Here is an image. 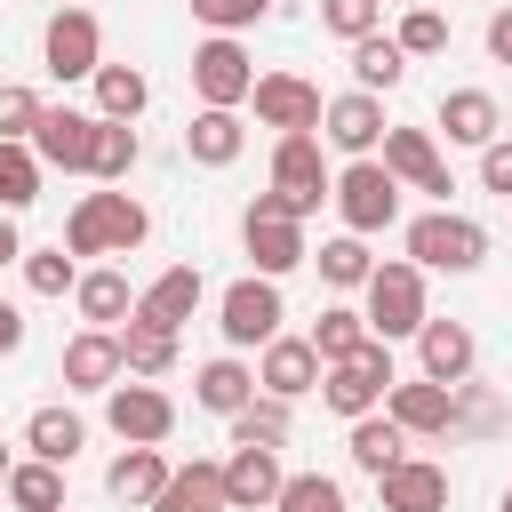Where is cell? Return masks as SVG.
Masks as SVG:
<instances>
[{"label":"cell","mask_w":512,"mask_h":512,"mask_svg":"<svg viewBox=\"0 0 512 512\" xmlns=\"http://www.w3.org/2000/svg\"><path fill=\"white\" fill-rule=\"evenodd\" d=\"M320 24L352 48V40H368V32H384V0H320Z\"/></svg>","instance_id":"f6af8a7d"},{"label":"cell","mask_w":512,"mask_h":512,"mask_svg":"<svg viewBox=\"0 0 512 512\" xmlns=\"http://www.w3.org/2000/svg\"><path fill=\"white\" fill-rule=\"evenodd\" d=\"M248 400H256V368H248L240 352H216V360H200V368H192V408H208V416H224V424H232Z\"/></svg>","instance_id":"cb8c5ba5"},{"label":"cell","mask_w":512,"mask_h":512,"mask_svg":"<svg viewBox=\"0 0 512 512\" xmlns=\"http://www.w3.org/2000/svg\"><path fill=\"white\" fill-rule=\"evenodd\" d=\"M128 368H120V328H80L64 336V360H56V384L64 392H112Z\"/></svg>","instance_id":"e0dca14e"},{"label":"cell","mask_w":512,"mask_h":512,"mask_svg":"<svg viewBox=\"0 0 512 512\" xmlns=\"http://www.w3.org/2000/svg\"><path fill=\"white\" fill-rule=\"evenodd\" d=\"M400 248H408L416 272H480V264H488V224H472V216H456V208H424V216L400 232Z\"/></svg>","instance_id":"3957f363"},{"label":"cell","mask_w":512,"mask_h":512,"mask_svg":"<svg viewBox=\"0 0 512 512\" xmlns=\"http://www.w3.org/2000/svg\"><path fill=\"white\" fill-rule=\"evenodd\" d=\"M384 96H360V88H344V96H328L320 104V144L328 152H344V160H376V144H384Z\"/></svg>","instance_id":"5bb4252c"},{"label":"cell","mask_w":512,"mask_h":512,"mask_svg":"<svg viewBox=\"0 0 512 512\" xmlns=\"http://www.w3.org/2000/svg\"><path fill=\"white\" fill-rule=\"evenodd\" d=\"M88 448V424H80V408H64V400H40L32 416H24V456H40V464H56V472H72V456Z\"/></svg>","instance_id":"d4e9b609"},{"label":"cell","mask_w":512,"mask_h":512,"mask_svg":"<svg viewBox=\"0 0 512 512\" xmlns=\"http://www.w3.org/2000/svg\"><path fill=\"white\" fill-rule=\"evenodd\" d=\"M504 136H512V112H504Z\"/></svg>","instance_id":"11a10c76"},{"label":"cell","mask_w":512,"mask_h":512,"mask_svg":"<svg viewBox=\"0 0 512 512\" xmlns=\"http://www.w3.org/2000/svg\"><path fill=\"white\" fill-rule=\"evenodd\" d=\"M280 0H192V16L208 24V32H224V40H240L248 24H264Z\"/></svg>","instance_id":"bcb514c9"},{"label":"cell","mask_w":512,"mask_h":512,"mask_svg":"<svg viewBox=\"0 0 512 512\" xmlns=\"http://www.w3.org/2000/svg\"><path fill=\"white\" fill-rule=\"evenodd\" d=\"M8 464H16V456H8V448H0V480H8Z\"/></svg>","instance_id":"f5cc1de1"},{"label":"cell","mask_w":512,"mask_h":512,"mask_svg":"<svg viewBox=\"0 0 512 512\" xmlns=\"http://www.w3.org/2000/svg\"><path fill=\"white\" fill-rule=\"evenodd\" d=\"M328 184H336V168H328V144H320V136H272V192L288 200L296 224L320 216Z\"/></svg>","instance_id":"ba28073f"},{"label":"cell","mask_w":512,"mask_h":512,"mask_svg":"<svg viewBox=\"0 0 512 512\" xmlns=\"http://www.w3.org/2000/svg\"><path fill=\"white\" fill-rule=\"evenodd\" d=\"M472 368H480V336H472L464 320H424V328H416V376L464 384Z\"/></svg>","instance_id":"ac0fdd59"},{"label":"cell","mask_w":512,"mask_h":512,"mask_svg":"<svg viewBox=\"0 0 512 512\" xmlns=\"http://www.w3.org/2000/svg\"><path fill=\"white\" fill-rule=\"evenodd\" d=\"M376 496H384V512H448L456 480H448V464H432V456H400V464L376 480Z\"/></svg>","instance_id":"ffe728a7"},{"label":"cell","mask_w":512,"mask_h":512,"mask_svg":"<svg viewBox=\"0 0 512 512\" xmlns=\"http://www.w3.org/2000/svg\"><path fill=\"white\" fill-rule=\"evenodd\" d=\"M288 432H296V400H272V392H256L232 416V448H288Z\"/></svg>","instance_id":"e575fe53"},{"label":"cell","mask_w":512,"mask_h":512,"mask_svg":"<svg viewBox=\"0 0 512 512\" xmlns=\"http://www.w3.org/2000/svg\"><path fill=\"white\" fill-rule=\"evenodd\" d=\"M240 152H248L240 112H208V104H200V112L184 120V160H192V168H232Z\"/></svg>","instance_id":"4316f807"},{"label":"cell","mask_w":512,"mask_h":512,"mask_svg":"<svg viewBox=\"0 0 512 512\" xmlns=\"http://www.w3.org/2000/svg\"><path fill=\"white\" fill-rule=\"evenodd\" d=\"M40 88H24V80H0V144H32V128H40Z\"/></svg>","instance_id":"ee69618b"},{"label":"cell","mask_w":512,"mask_h":512,"mask_svg":"<svg viewBox=\"0 0 512 512\" xmlns=\"http://www.w3.org/2000/svg\"><path fill=\"white\" fill-rule=\"evenodd\" d=\"M400 384V368H392V344H360L352 360H336V368H320V408L328 416H344V424H360V416H376L384 408V392Z\"/></svg>","instance_id":"277c9868"},{"label":"cell","mask_w":512,"mask_h":512,"mask_svg":"<svg viewBox=\"0 0 512 512\" xmlns=\"http://www.w3.org/2000/svg\"><path fill=\"white\" fill-rule=\"evenodd\" d=\"M120 368H128V376H144V384H160V376L176 368V328L120 320Z\"/></svg>","instance_id":"d6a6232c"},{"label":"cell","mask_w":512,"mask_h":512,"mask_svg":"<svg viewBox=\"0 0 512 512\" xmlns=\"http://www.w3.org/2000/svg\"><path fill=\"white\" fill-rule=\"evenodd\" d=\"M344 456H352V464H360L368 480H384V472H392V464L408 456V432H400V424H392V416L376 408V416H360V424H344Z\"/></svg>","instance_id":"f546056e"},{"label":"cell","mask_w":512,"mask_h":512,"mask_svg":"<svg viewBox=\"0 0 512 512\" xmlns=\"http://www.w3.org/2000/svg\"><path fill=\"white\" fill-rule=\"evenodd\" d=\"M400 80H408V56H400V40H392V32L352 40V88H360V96H392Z\"/></svg>","instance_id":"1f68e13d"},{"label":"cell","mask_w":512,"mask_h":512,"mask_svg":"<svg viewBox=\"0 0 512 512\" xmlns=\"http://www.w3.org/2000/svg\"><path fill=\"white\" fill-rule=\"evenodd\" d=\"M432 120H440V136H448V144H464V152H488V144L504 136V104H496L488 88H448Z\"/></svg>","instance_id":"44dd1931"},{"label":"cell","mask_w":512,"mask_h":512,"mask_svg":"<svg viewBox=\"0 0 512 512\" xmlns=\"http://www.w3.org/2000/svg\"><path fill=\"white\" fill-rule=\"evenodd\" d=\"M312 352H320V368H336V360H352L360 344H368V320H360V304H328L320 320H312V336H304Z\"/></svg>","instance_id":"8d00e7d4"},{"label":"cell","mask_w":512,"mask_h":512,"mask_svg":"<svg viewBox=\"0 0 512 512\" xmlns=\"http://www.w3.org/2000/svg\"><path fill=\"white\" fill-rule=\"evenodd\" d=\"M240 248H248V264H256L264 280H288L296 264H312V240H304V224L288 216L280 192H256V200H248V216H240Z\"/></svg>","instance_id":"5b68a950"},{"label":"cell","mask_w":512,"mask_h":512,"mask_svg":"<svg viewBox=\"0 0 512 512\" xmlns=\"http://www.w3.org/2000/svg\"><path fill=\"white\" fill-rule=\"evenodd\" d=\"M496 512H512V488H504V496H496Z\"/></svg>","instance_id":"816d5d0a"},{"label":"cell","mask_w":512,"mask_h":512,"mask_svg":"<svg viewBox=\"0 0 512 512\" xmlns=\"http://www.w3.org/2000/svg\"><path fill=\"white\" fill-rule=\"evenodd\" d=\"M88 152H96V112L48 104L40 128H32V160H40V168H64V176H88Z\"/></svg>","instance_id":"9a60e30c"},{"label":"cell","mask_w":512,"mask_h":512,"mask_svg":"<svg viewBox=\"0 0 512 512\" xmlns=\"http://www.w3.org/2000/svg\"><path fill=\"white\" fill-rule=\"evenodd\" d=\"M96 120H120V128H136L144 120V104H152V80L136 72V64H96Z\"/></svg>","instance_id":"4dcf8cb0"},{"label":"cell","mask_w":512,"mask_h":512,"mask_svg":"<svg viewBox=\"0 0 512 512\" xmlns=\"http://www.w3.org/2000/svg\"><path fill=\"white\" fill-rule=\"evenodd\" d=\"M40 64L72 88V80H96V64H104V24H96V8H48V24H40Z\"/></svg>","instance_id":"9c48e42d"},{"label":"cell","mask_w":512,"mask_h":512,"mask_svg":"<svg viewBox=\"0 0 512 512\" xmlns=\"http://www.w3.org/2000/svg\"><path fill=\"white\" fill-rule=\"evenodd\" d=\"M72 304H80V320H88V328H120V320L136 312V288H128V272H120V264H88V272L72 280Z\"/></svg>","instance_id":"83f0119b"},{"label":"cell","mask_w":512,"mask_h":512,"mask_svg":"<svg viewBox=\"0 0 512 512\" xmlns=\"http://www.w3.org/2000/svg\"><path fill=\"white\" fill-rule=\"evenodd\" d=\"M504 416H512L504 392H488V384L464 376V384H456V424H448V440H456V432H464V440H488V432H504Z\"/></svg>","instance_id":"f35d334b"},{"label":"cell","mask_w":512,"mask_h":512,"mask_svg":"<svg viewBox=\"0 0 512 512\" xmlns=\"http://www.w3.org/2000/svg\"><path fill=\"white\" fill-rule=\"evenodd\" d=\"M376 160H384V176H392L400 192H432V200L448 208L456 176H448V160H440V136H432V128H384Z\"/></svg>","instance_id":"30bf717a"},{"label":"cell","mask_w":512,"mask_h":512,"mask_svg":"<svg viewBox=\"0 0 512 512\" xmlns=\"http://www.w3.org/2000/svg\"><path fill=\"white\" fill-rule=\"evenodd\" d=\"M136 160H144L136 128H120V120H96V152H88V176H96V184H128V176H136Z\"/></svg>","instance_id":"74e56055"},{"label":"cell","mask_w":512,"mask_h":512,"mask_svg":"<svg viewBox=\"0 0 512 512\" xmlns=\"http://www.w3.org/2000/svg\"><path fill=\"white\" fill-rule=\"evenodd\" d=\"M144 240H152V208H144L136 192H120V184L80 192L72 216H64V256H72V264H80V256H136Z\"/></svg>","instance_id":"6da1fadb"},{"label":"cell","mask_w":512,"mask_h":512,"mask_svg":"<svg viewBox=\"0 0 512 512\" xmlns=\"http://www.w3.org/2000/svg\"><path fill=\"white\" fill-rule=\"evenodd\" d=\"M200 304H208V280H200V264H168L152 288H136V312H128V320H152V328H184Z\"/></svg>","instance_id":"7402d4cb"},{"label":"cell","mask_w":512,"mask_h":512,"mask_svg":"<svg viewBox=\"0 0 512 512\" xmlns=\"http://www.w3.org/2000/svg\"><path fill=\"white\" fill-rule=\"evenodd\" d=\"M248 88H256L248 48H240V40H224V32H208V40L192 48V96H200L208 112H240V104H248Z\"/></svg>","instance_id":"7c38bea8"},{"label":"cell","mask_w":512,"mask_h":512,"mask_svg":"<svg viewBox=\"0 0 512 512\" xmlns=\"http://www.w3.org/2000/svg\"><path fill=\"white\" fill-rule=\"evenodd\" d=\"M48 8H80V0H48Z\"/></svg>","instance_id":"db71d44e"},{"label":"cell","mask_w":512,"mask_h":512,"mask_svg":"<svg viewBox=\"0 0 512 512\" xmlns=\"http://www.w3.org/2000/svg\"><path fill=\"white\" fill-rule=\"evenodd\" d=\"M24 256V232H16V216H0V264H16Z\"/></svg>","instance_id":"f907efd6"},{"label":"cell","mask_w":512,"mask_h":512,"mask_svg":"<svg viewBox=\"0 0 512 512\" xmlns=\"http://www.w3.org/2000/svg\"><path fill=\"white\" fill-rule=\"evenodd\" d=\"M280 320H288V296H280V280H264V272H240V280L216 296L224 352H264V344L280 336Z\"/></svg>","instance_id":"8992f818"},{"label":"cell","mask_w":512,"mask_h":512,"mask_svg":"<svg viewBox=\"0 0 512 512\" xmlns=\"http://www.w3.org/2000/svg\"><path fill=\"white\" fill-rule=\"evenodd\" d=\"M0 496H8V512H64V472L40 464V456H16L8 480H0Z\"/></svg>","instance_id":"836d02e7"},{"label":"cell","mask_w":512,"mask_h":512,"mask_svg":"<svg viewBox=\"0 0 512 512\" xmlns=\"http://www.w3.org/2000/svg\"><path fill=\"white\" fill-rule=\"evenodd\" d=\"M40 160H32V144H0V216H24L32 200H40Z\"/></svg>","instance_id":"ab89813d"},{"label":"cell","mask_w":512,"mask_h":512,"mask_svg":"<svg viewBox=\"0 0 512 512\" xmlns=\"http://www.w3.org/2000/svg\"><path fill=\"white\" fill-rule=\"evenodd\" d=\"M272 512H352V504H344L336 472H288L280 496H272Z\"/></svg>","instance_id":"60d3db41"},{"label":"cell","mask_w":512,"mask_h":512,"mask_svg":"<svg viewBox=\"0 0 512 512\" xmlns=\"http://www.w3.org/2000/svg\"><path fill=\"white\" fill-rule=\"evenodd\" d=\"M320 280L336 288V296H360L368 288V272H376V256H368V240H352V232H336V240H320Z\"/></svg>","instance_id":"d590c367"},{"label":"cell","mask_w":512,"mask_h":512,"mask_svg":"<svg viewBox=\"0 0 512 512\" xmlns=\"http://www.w3.org/2000/svg\"><path fill=\"white\" fill-rule=\"evenodd\" d=\"M392 40H400V56H408V64H424V56H440V48H448V16H440L432 0H416V8L392 24Z\"/></svg>","instance_id":"b9f144b4"},{"label":"cell","mask_w":512,"mask_h":512,"mask_svg":"<svg viewBox=\"0 0 512 512\" xmlns=\"http://www.w3.org/2000/svg\"><path fill=\"white\" fill-rule=\"evenodd\" d=\"M256 392H272V400H304V392H320V352L304 344V336H272L264 352H256Z\"/></svg>","instance_id":"d6986e66"},{"label":"cell","mask_w":512,"mask_h":512,"mask_svg":"<svg viewBox=\"0 0 512 512\" xmlns=\"http://www.w3.org/2000/svg\"><path fill=\"white\" fill-rule=\"evenodd\" d=\"M168 472H176V464H168L160 448H120V456L104 464V496H112V504H136V512H152V496L168 488Z\"/></svg>","instance_id":"484cf974"},{"label":"cell","mask_w":512,"mask_h":512,"mask_svg":"<svg viewBox=\"0 0 512 512\" xmlns=\"http://www.w3.org/2000/svg\"><path fill=\"white\" fill-rule=\"evenodd\" d=\"M280 448H232L224 456V512H272L280 496Z\"/></svg>","instance_id":"603a6c76"},{"label":"cell","mask_w":512,"mask_h":512,"mask_svg":"<svg viewBox=\"0 0 512 512\" xmlns=\"http://www.w3.org/2000/svg\"><path fill=\"white\" fill-rule=\"evenodd\" d=\"M424 280H432V272H416L408 256H384V264L368 272V288H360V320H368L376 344H400V336H416V328L432 320Z\"/></svg>","instance_id":"7a4b0ae2"},{"label":"cell","mask_w":512,"mask_h":512,"mask_svg":"<svg viewBox=\"0 0 512 512\" xmlns=\"http://www.w3.org/2000/svg\"><path fill=\"white\" fill-rule=\"evenodd\" d=\"M480 184H488L496 200H512V136H496V144L480 152Z\"/></svg>","instance_id":"7dc6e473"},{"label":"cell","mask_w":512,"mask_h":512,"mask_svg":"<svg viewBox=\"0 0 512 512\" xmlns=\"http://www.w3.org/2000/svg\"><path fill=\"white\" fill-rule=\"evenodd\" d=\"M152 512H224V464L216 456H192L168 472V488L152 496Z\"/></svg>","instance_id":"f1b7e54d"},{"label":"cell","mask_w":512,"mask_h":512,"mask_svg":"<svg viewBox=\"0 0 512 512\" xmlns=\"http://www.w3.org/2000/svg\"><path fill=\"white\" fill-rule=\"evenodd\" d=\"M16 264H24V288H32V296H72V280H80V264L64 256V240H56V248H24Z\"/></svg>","instance_id":"7bdbcfd3"},{"label":"cell","mask_w":512,"mask_h":512,"mask_svg":"<svg viewBox=\"0 0 512 512\" xmlns=\"http://www.w3.org/2000/svg\"><path fill=\"white\" fill-rule=\"evenodd\" d=\"M104 424H112L128 448H168V432H176V400H168L160 384H144V376H120V384L104 392Z\"/></svg>","instance_id":"8fae6325"},{"label":"cell","mask_w":512,"mask_h":512,"mask_svg":"<svg viewBox=\"0 0 512 512\" xmlns=\"http://www.w3.org/2000/svg\"><path fill=\"white\" fill-rule=\"evenodd\" d=\"M8 352H24V304L0 296V360H8Z\"/></svg>","instance_id":"c3c4849f"},{"label":"cell","mask_w":512,"mask_h":512,"mask_svg":"<svg viewBox=\"0 0 512 512\" xmlns=\"http://www.w3.org/2000/svg\"><path fill=\"white\" fill-rule=\"evenodd\" d=\"M328 200H336V216H344L352 240H376V232L400 224V184L384 176V160H344L336 184H328Z\"/></svg>","instance_id":"52a82bcc"},{"label":"cell","mask_w":512,"mask_h":512,"mask_svg":"<svg viewBox=\"0 0 512 512\" xmlns=\"http://www.w3.org/2000/svg\"><path fill=\"white\" fill-rule=\"evenodd\" d=\"M248 104H256V120H264L272 136H320V104H328V96H320L304 72H256Z\"/></svg>","instance_id":"4fadbf2b"},{"label":"cell","mask_w":512,"mask_h":512,"mask_svg":"<svg viewBox=\"0 0 512 512\" xmlns=\"http://www.w3.org/2000/svg\"><path fill=\"white\" fill-rule=\"evenodd\" d=\"M488 56H496V64H512V8H496V16H488Z\"/></svg>","instance_id":"681fc988"},{"label":"cell","mask_w":512,"mask_h":512,"mask_svg":"<svg viewBox=\"0 0 512 512\" xmlns=\"http://www.w3.org/2000/svg\"><path fill=\"white\" fill-rule=\"evenodd\" d=\"M384 416L408 432V440H448L456 424V384H432V376H400L384 392Z\"/></svg>","instance_id":"2e32d148"}]
</instances>
